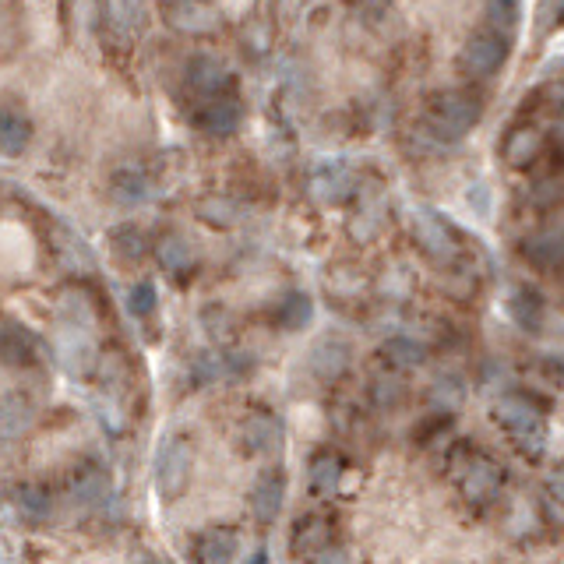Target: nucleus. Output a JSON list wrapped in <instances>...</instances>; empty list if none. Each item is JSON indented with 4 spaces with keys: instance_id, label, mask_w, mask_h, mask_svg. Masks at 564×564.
<instances>
[{
    "instance_id": "1",
    "label": "nucleus",
    "mask_w": 564,
    "mask_h": 564,
    "mask_svg": "<svg viewBox=\"0 0 564 564\" xmlns=\"http://www.w3.org/2000/svg\"><path fill=\"white\" fill-rule=\"evenodd\" d=\"M476 120H480V99L466 96V92H441L427 103V127L445 141L466 138Z\"/></svg>"
},
{
    "instance_id": "2",
    "label": "nucleus",
    "mask_w": 564,
    "mask_h": 564,
    "mask_svg": "<svg viewBox=\"0 0 564 564\" xmlns=\"http://www.w3.org/2000/svg\"><path fill=\"white\" fill-rule=\"evenodd\" d=\"M191 469H194V448L184 438H170L159 448L156 459V483L163 498H180L191 483Z\"/></svg>"
},
{
    "instance_id": "3",
    "label": "nucleus",
    "mask_w": 564,
    "mask_h": 564,
    "mask_svg": "<svg viewBox=\"0 0 564 564\" xmlns=\"http://www.w3.org/2000/svg\"><path fill=\"white\" fill-rule=\"evenodd\" d=\"M508 60V36L501 29H480L462 50V67L473 78H494Z\"/></svg>"
},
{
    "instance_id": "4",
    "label": "nucleus",
    "mask_w": 564,
    "mask_h": 564,
    "mask_svg": "<svg viewBox=\"0 0 564 564\" xmlns=\"http://www.w3.org/2000/svg\"><path fill=\"white\" fill-rule=\"evenodd\" d=\"M494 413H498L501 427H505V431L512 434L519 445H536V441H543V420H540V413L529 406V402L501 399Z\"/></svg>"
},
{
    "instance_id": "5",
    "label": "nucleus",
    "mask_w": 564,
    "mask_h": 564,
    "mask_svg": "<svg viewBox=\"0 0 564 564\" xmlns=\"http://www.w3.org/2000/svg\"><path fill=\"white\" fill-rule=\"evenodd\" d=\"M501 483H505V476H501V469L494 466V462L476 459L473 466L466 469V476H462V498L476 508H487L490 501L501 494Z\"/></svg>"
},
{
    "instance_id": "6",
    "label": "nucleus",
    "mask_w": 564,
    "mask_h": 564,
    "mask_svg": "<svg viewBox=\"0 0 564 564\" xmlns=\"http://www.w3.org/2000/svg\"><path fill=\"white\" fill-rule=\"evenodd\" d=\"M286 445V431H282L279 416L272 413H254L244 423V448L254 455H279Z\"/></svg>"
},
{
    "instance_id": "7",
    "label": "nucleus",
    "mask_w": 564,
    "mask_h": 564,
    "mask_svg": "<svg viewBox=\"0 0 564 564\" xmlns=\"http://www.w3.org/2000/svg\"><path fill=\"white\" fill-rule=\"evenodd\" d=\"M543 156V131L536 124H519L505 138V163L512 170H529Z\"/></svg>"
},
{
    "instance_id": "8",
    "label": "nucleus",
    "mask_w": 564,
    "mask_h": 564,
    "mask_svg": "<svg viewBox=\"0 0 564 564\" xmlns=\"http://www.w3.org/2000/svg\"><path fill=\"white\" fill-rule=\"evenodd\" d=\"M36 409H32L29 395L22 392H4L0 395V441H18L29 434Z\"/></svg>"
},
{
    "instance_id": "9",
    "label": "nucleus",
    "mask_w": 564,
    "mask_h": 564,
    "mask_svg": "<svg viewBox=\"0 0 564 564\" xmlns=\"http://www.w3.org/2000/svg\"><path fill=\"white\" fill-rule=\"evenodd\" d=\"M244 120V106L230 96H208V103L198 110V124L208 134H233Z\"/></svg>"
},
{
    "instance_id": "10",
    "label": "nucleus",
    "mask_w": 564,
    "mask_h": 564,
    "mask_svg": "<svg viewBox=\"0 0 564 564\" xmlns=\"http://www.w3.org/2000/svg\"><path fill=\"white\" fill-rule=\"evenodd\" d=\"M282 498H286V476H282L279 469H272V473L261 476L258 487H254V494H251L254 519L272 522L275 515L282 512Z\"/></svg>"
},
{
    "instance_id": "11",
    "label": "nucleus",
    "mask_w": 564,
    "mask_h": 564,
    "mask_svg": "<svg viewBox=\"0 0 564 564\" xmlns=\"http://www.w3.org/2000/svg\"><path fill=\"white\" fill-rule=\"evenodd\" d=\"M522 254L529 258V265H536L540 272H557L561 268V237L554 230H540L522 244Z\"/></svg>"
},
{
    "instance_id": "12",
    "label": "nucleus",
    "mask_w": 564,
    "mask_h": 564,
    "mask_svg": "<svg viewBox=\"0 0 564 564\" xmlns=\"http://www.w3.org/2000/svg\"><path fill=\"white\" fill-rule=\"evenodd\" d=\"M416 240H420L423 251L434 254V258H455L452 230H445L434 216H423V212L416 216Z\"/></svg>"
},
{
    "instance_id": "13",
    "label": "nucleus",
    "mask_w": 564,
    "mask_h": 564,
    "mask_svg": "<svg viewBox=\"0 0 564 564\" xmlns=\"http://www.w3.org/2000/svg\"><path fill=\"white\" fill-rule=\"evenodd\" d=\"M32 138V124L15 110H0V152L4 156H22Z\"/></svg>"
},
{
    "instance_id": "14",
    "label": "nucleus",
    "mask_w": 564,
    "mask_h": 564,
    "mask_svg": "<svg viewBox=\"0 0 564 564\" xmlns=\"http://www.w3.org/2000/svg\"><path fill=\"white\" fill-rule=\"evenodd\" d=\"M187 85L198 89L201 96H216L219 89L226 85V71L219 60L212 57H194L191 67H187Z\"/></svg>"
},
{
    "instance_id": "15",
    "label": "nucleus",
    "mask_w": 564,
    "mask_h": 564,
    "mask_svg": "<svg viewBox=\"0 0 564 564\" xmlns=\"http://www.w3.org/2000/svg\"><path fill=\"white\" fill-rule=\"evenodd\" d=\"M198 557L205 564H226L237 557V533L233 529H212V533L201 536Z\"/></svg>"
},
{
    "instance_id": "16",
    "label": "nucleus",
    "mask_w": 564,
    "mask_h": 564,
    "mask_svg": "<svg viewBox=\"0 0 564 564\" xmlns=\"http://www.w3.org/2000/svg\"><path fill=\"white\" fill-rule=\"evenodd\" d=\"M346 364H349V346L339 339H325L311 353V367L321 374V378H335L339 371H346Z\"/></svg>"
},
{
    "instance_id": "17",
    "label": "nucleus",
    "mask_w": 564,
    "mask_h": 564,
    "mask_svg": "<svg viewBox=\"0 0 564 564\" xmlns=\"http://www.w3.org/2000/svg\"><path fill=\"white\" fill-rule=\"evenodd\" d=\"M149 194H152V184L141 170H120L117 177H113V198H117L120 205H141V201H149Z\"/></svg>"
},
{
    "instance_id": "18",
    "label": "nucleus",
    "mask_w": 564,
    "mask_h": 564,
    "mask_svg": "<svg viewBox=\"0 0 564 564\" xmlns=\"http://www.w3.org/2000/svg\"><path fill=\"white\" fill-rule=\"evenodd\" d=\"M349 191V170L346 166H325L321 173H314V180H311V194L314 198H321V201H339L342 194Z\"/></svg>"
},
{
    "instance_id": "19",
    "label": "nucleus",
    "mask_w": 564,
    "mask_h": 564,
    "mask_svg": "<svg viewBox=\"0 0 564 564\" xmlns=\"http://www.w3.org/2000/svg\"><path fill=\"white\" fill-rule=\"evenodd\" d=\"M512 318L519 321L526 332H540L543 328V297L533 290H519L512 297Z\"/></svg>"
},
{
    "instance_id": "20",
    "label": "nucleus",
    "mask_w": 564,
    "mask_h": 564,
    "mask_svg": "<svg viewBox=\"0 0 564 564\" xmlns=\"http://www.w3.org/2000/svg\"><path fill=\"white\" fill-rule=\"evenodd\" d=\"M106 494V473L103 469H82V473L71 480V498L78 501V505H99Z\"/></svg>"
},
{
    "instance_id": "21",
    "label": "nucleus",
    "mask_w": 564,
    "mask_h": 564,
    "mask_svg": "<svg viewBox=\"0 0 564 564\" xmlns=\"http://www.w3.org/2000/svg\"><path fill=\"white\" fill-rule=\"evenodd\" d=\"M159 261H163L166 272L184 275L194 268V251L184 237H163V244H159Z\"/></svg>"
},
{
    "instance_id": "22",
    "label": "nucleus",
    "mask_w": 564,
    "mask_h": 564,
    "mask_svg": "<svg viewBox=\"0 0 564 564\" xmlns=\"http://www.w3.org/2000/svg\"><path fill=\"white\" fill-rule=\"evenodd\" d=\"M311 314H314L311 300H307L304 293H290V297L279 304V325L286 328V332H300V328H307Z\"/></svg>"
},
{
    "instance_id": "23",
    "label": "nucleus",
    "mask_w": 564,
    "mask_h": 564,
    "mask_svg": "<svg viewBox=\"0 0 564 564\" xmlns=\"http://www.w3.org/2000/svg\"><path fill=\"white\" fill-rule=\"evenodd\" d=\"M170 25H177L180 32H201L208 25H216V15L205 4H177L170 11Z\"/></svg>"
},
{
    "instance_id": "24",
    "label": "nucleus",
    "mask_w": 564,
    "mask_h": 564,
    "mask_svg": "<svg viewBox=\"0 0 564 564\" xmlns=\"http://www.w3.org/2000/svg\"><path fill=\"white\" fill-rule=\"evenodd\" d=\"M339 483H342V459L339 455H318V459L311 462V487L328 494V490H335Z\"/></svg>"
},
{
    "instance_id": "25",
    "label": "nucleus",
    "mask_w": 564,
    "mask_h": 564,
    "mask_svg": "<svg viewBox=\"0 0 564 564\" xmlns=\"http://www.w3.org/2000/svg\"><path fill=\"white\" fill-rule=\"evenodd\" d=\"M106 15H110V22L117 25V29L131 32L141 25V0H106Z\"/></svg>"
},
{
    "instance_id": "26",
    "label": "nucleus",
    "mask_w": 564,
    "mask_h": 564,
    "mask_svg": "<svg viewBox=\"0 0 564 564\" xmlns=\"http://www.w3.org/2000/svg\"><path fill=\"white\" fill-rule=\"evenodd\" d=\"M385 357L392 360V364L402 371V367H416V364H420V360H423V349H420V342L395 335V339L385 342Z\"/></svg>"
},
{
    "instance_id": "27",
    "label": "nucleus",
    "mask_w": 564,
    "mask_h": 564,
    "mask_svg": "<svg viewBox=\"0 0 564 564\" xmlns=\"http://www.w3.org/2000/svg\"><path fill=\"white\" fill-rule=\"evenodd\" d=\"M113 251L124 261H138L145 254V240H141V233L134 226H124V230L113 233Z\"/></svg>"
},
{
    "instance_id": "28",
    "label": "nucleus",
    "mask_w": 564,
    "mask_h": 564,
    "mask_svg": "<svg viewBox=\"0 0 564 564\" xmlns=\"http://www.w3.org/2000/svg\"><path fill=\"white\" fill-rule=\"evenodd\" d=\"M131 314H138V318H145V314H152L159 307V293H156V286L152 282H138L131 290Z\"/></svg>"
},
{
    "instance_id": "29",
    "label": "nucleus",
    "mask_w": 564,
    "mask_h": 564,
    "mask_svg": "<svg viewBox=\"0 0 564 564\" xmlns=\"http://www.w3.org/2000/svg\"><path fill=\"white\" fill-rule=\"evenodd\" d=\"M328 540V522L325 519H304L297 526V547L300 550H307L314 543V547H318V543H325Z\"/></svg>"
},
{
    "instance_id": "30",
    "label": "nucleus",
    "mask_w": 564,
    "mask_h": 564,
    "mask_svg": "<svg viewBox=\"0 0 564 564\" xmlns=\"http://www.w3.org/2000/svg\"><path fill=\"white\" fill-rule=\"evenodd\" d=\"M487 15L501 29H515V18H519V0H487Z\"/></svg>"
},
{
    "instance_id": "31",
    "label": "nucleus",
    "mask_w": 564,
    "mask_h": 564,
    "mask_svg": "<svg viewBox=\"0 0 564 564\" xmlns=\"http://www.w3.org/2000/svg\"><path fill=\"white\" fill-rule=\"evenodd\" d=\"M18 505H22L25 515H36V519H43V515L50 512V498H46L39 487H25L22 494H18Z\"/></svg>"
},
{
    "instance_id": "32",
    "label": "nucleus",
    "mask_w": 564,
    "mask_h": 564,
    "mask_svg": "<svg viewBox=\"0 0 564 564\" xmlns=\"http://www.w3.org/2000/svg\"><path fill=\"white\" fill-rule=\"evenodd\" d=\"M557 18H561V0H543L540 11H536V32H550L557 25Z\"/></svg>"
}]
</instances>
